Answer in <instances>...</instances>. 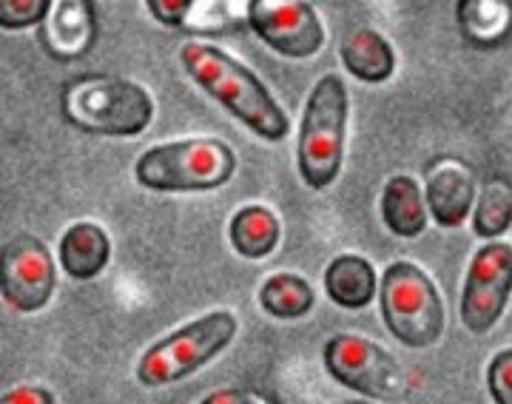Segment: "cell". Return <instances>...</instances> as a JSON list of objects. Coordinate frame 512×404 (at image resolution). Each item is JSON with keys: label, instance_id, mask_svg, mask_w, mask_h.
<instances>
[{"label": "cell", "instance_id": "1", "mask_svg": "<svg viewBox=\"0 0 512 404\" xmlns=\"http://www.w3.org/2000/svg\"><path fill=\"white\" fill-rule=\"evenodd\" d=\"M180 57L194 83L214 100H220L225 109L256 131L262 140L276 143L288 134V114L245 63H239L211 43H185Z\"/></svg>", "mask_w": 512, "mask_h": 404}, {"label": "cell", "instance_id": "2", "mask_svg": "<svg viewBox=\"0 0 512 404\" xmlns=\"http://www.w3.org/2000/svg\"><path fill=\"white\" fill-rule=\"evenodd\" d=\"M63 117L74 129L103 137H137L154 120L151 94L123 77L83 74L60 92Z\"/></svg>", "mask_w": 512, "mask_h": 404}, {"label": "cell", "instance_id": "3", "mask_svg": "<svg viewBox=\"0 0 512 404\" xmlns=\"http://www.w3.org/2000/svg\"><path fill=\"white\" fill-rule=\"evenodd\" d=\"M348 129V86L339 74H325L313 86L299 129V174L308 188H328L342 168Z\"/></svg>", "mask_w": 512, "mask_h": 404}, {"label": "cell", "instance_id": "4", "mask_svg": "<svg viewBox=\"0 0 512 404\" xmlns=\"http://www.w3.org/2000/svg\"><path fill=\"white\" fill-rule=\"evenodd\" d=\"M237 171L234 148L214 137L177 140L148 148L137 160V183L151 191H211Z\"/></svg>", "mask_w": 512, "mask_h": 404}, {"label": "cell", "instance_id": "5", "mask_svg": "<svg viewBox=\"0 0 512 404\" xmlns=\"http://www.w3.org/2000/svg\"><path fill=\"white\" fill-rule=\"evenodd\" d=\"M234 336H237L234 313H205L197 322L151 345L137 365V379L146 387L177 385L191 373L205 368L214 356H220Z\"/></svg>", "mask_w": 512, "mask_h": 404}, {"label": "cell", "instance_id": "6", "mask_svg": "<svg viewBox=\"0 0 512 404\" xmlns=\"http://www.w3.org/2000/svg\"><path fill=\"white\" fill-rule=\"evenodd\" d=\"M379 302L387 331L407 348H430L441 339L444 302L419 265L393 262L382 276Z\"/></svg>", "mask_w": 512, "mask_h": 404}, {"label": "cell", "instance_id": "7", "mask_svg": "<svg viewBox=\"0 0 512 404\" xmlns=\"http://www.w3.org/2000/svg\"><path fill=\"white\" fill-rule=\"evenodd\" d=\"M325 368L339 382L370 399L399 402L410 393V376L379 345L365 336L339 333L325 345Z\"/></svg>", "mask_w": 512, "mask_h": 404}, {"label": "cell", "instance_id": "8", "mask_svg": "<svg viewBox=\"0 0 512 404\" xmlns=\"http://www.w3.org/2000/svg\"><path fill=\"white\" fill-rule=\"evenodd\" d=\"M245 18L276 55L302 60L325 46V26L305 0H248Z\"/></svg>", "mask_w": 512, "mask_h": 404}, {"label": "cell", "instance_id": "9", "mask_svg": "<svg viewBox=\"0 0 512 404\" xmlns=\"http://www.w3.org/2000/svg\"><path fill=\"white\" fill-rule=\"evenodd\" d=\"M512 294V245L490 242L478 248L470 262L464 294H461V322L470 333H487L495 328Z\"/></svg>", "mask_w": 512, "mask_h": 404}, {"label": "cell", "instance_id": "10", "mask_svg": "<svg viewBox=\"0 0 512 404\" xmlns=\"http://www.w3.org/2000/svg\"><path fill=\"white\" fill-rule=\"evenodd\" d=\"M3 299L20 313H35L55 294L57 271L49 248L32 234H18L3 245Z\"/></svg>", "mask_w": 512, "mask_h": 404}, {"label": "cell", "instance_id": "11", "mask_svg": "<svg viewBox=\"0 0 512 404\" xmlns=\"http://www.w3.org/2000/svg\"><path fill=\"white\" fill-rule=\"evenodd\" d=\"M424 202L433 220L458 228L476 202V177L456 157H439L424 171Z\"/></svg>", "mask_w": 512, "mask_h": 404}, {"label": "cell", "instance_id": "12", "mask_svg": "<svg viewBox=\"0 0 512 404\" xmlns=\"http://www.w3.org/2000/svg\"><path fill=\"white\" fill-rule=\"evenodd\" d=\"M43 49L55 60H80L97 40V6L92 0H57L40 26Z\"/></svg>", "mask_w": 512, "mask_h": 404}, {"label": "cell", "instance_id": "13", "mask_svg": "<svg viewBox=\"0 0 512 404\" xmlns=\"http://www.w3.org/2000/svg\"><path fill=\"white\" fill-rule=\"evenodd\" d=\"M111 259L109 234L94 222H77L60 239V268L72 279H94Z\"/></svg>", "mask_w": 512, "mask_h": 404}, {"label": "cell", "instance_id": "14", "mask_svg": "<svg viewBox=\"0 0 512 404\" xmlns=\"http://www.w3.org/2000/svg\"><path fill=\"white\" fill-rule=\"evenodd\" d=\"M382 220L396 237H419L427 228V202L419 183L407 174L390 177L382 191Z\"/></svg>", "mask_w": 512, "mask_h": 404}, {"label": "cell", "instance_id": "15", "mask_svg": "<svg viewBox=\"0 0 512 404\" xmlns=\"http://www.w3.org/2000/svg\"><path fill=\"white\" fill-rule=\"evenodd\" d=\"M325 291L342 308L350 311L367 308L376 296V271L365 257L356 254L336 257L325 271Z\"/></svg>", "mask_w": 512, "mask_h": 404}, {"label": "cell", "instance_id": "16", "mask_svg": "<svg viewBox=\"0 0 512 404\" xmlns=\"http://www.w3.org/2000/svg\"><path fill=\"white\" fill-rule=\"evenodd\" d=\"M342 60L348 72L365 83H384L396 69V55L387 37L373 29H356L342 43Z\"/></svg>", "mask_w": 512, "mask_h": 404}, {"label": "cell", "instance_id": "17", "mask_svg": "<svg viewBox=\"0 0 512 404\" xmlns=\"http://www.w3.org/2000/svg\"><path fill=\"white\" fill-rule=\"evenodd\" d=\"M279 237H282L279 220L265 205H245L231 220V242L242 257H271L279 245Z\"/></svg>", "mask_w": 512, "mask_h": 404}, {"label": "cell", "instance_id": "18", "mask_svg": "<svg viewBox=\"0 0 512 404\" xmlns=\"http://www.w3.org/2000/svg\"><path fill=\"white\" fill-rule=\"evenodd\" d=\"M458 23L476 46H495L512 32V3L507 0H461Z\"/></svg>", "mask_w": 512, "mask_h": 404}, {"label": "cell", "instance_id": "19", "mask_svg": "<svg viewBox=\"0 0 512 404\" xmlns=\"http://www.w3.org/2000/svg\"><path fill=\"white\" fill-rule=\"evenodd\" d=\"M313 302H316V294L308 285V279L296 274H274L259 291L262 311L276 319H299L311 311Z\"/></svg>", "mask_w": 512, "mask_h": 404}, {"label": "cell", "instance_id": "20", "mask_svg": "<svg viewBox=\"0 0 512 404\" xmlns=\"http://www.w3.org/2000/svg\"><path fill=\"white\" fill-rule=\"evenodd\" d=\"M512 222V188L504 180H490L476 200L473 225L476 234L484 239L501 237Z\"/></svg>", "mask_w": 512, "mask_h": 404}, {"label": "cell", "instance_id": "21", "mask_svg": "<svg viewBox=\"0 0 512 404\" xmlns=\"http://www.w3.org/2000/svg\"><path fill=\"white\" fill-rule=\"evenodd\" d=\"M242 26L237 3L228 0H191L185 12L183 26L191 35H228Z\"/></svg>", "mask_w": 512, "mask_h": 404}, {"label": "cell", "instance_id": "22", "mask_svg": "<svg viewBox=\"0 0 512 404\" xmlns=\"http://www.w3.org/2000/svg\"><path fill=\"white\" fill-rule=\"evenodd\" d=\"M52 0H0V26L3 29H26L49 18Z\"/></svg>", "mask_w": 512, "mask_h": 404}, {"label": "cell", "instance_id": "23", "mask_svg": "<svg viewBox=\"0 0 512 404\" xmlns=\"http://www.w3.org/2000/svg\"><path fill=\"white\" fill-rule=\"evenodd\" d=\"M487 387L495 404H512V348L501 350L487 368Z\"/></svg>", "mask_w": 512, "mask_h": 404}, {"label": "cell", "instance_id": "24", "mask_svg": "<svg viewBox=\"0 0 512 404\" xmlns=\"http://www.w3.org/2000/svg\"><path fill=\"white\" fill-rule=\"evenodd\" d=\"M200 404H274L268 396L248 390V387H225L217 393H208Z\"/></svg>", "mask_w": 512, "mask_h": 404}, {"label": "cell", "instance_id": "25", "mask_svg": "<svg viewBox=\"0 0 512 404\" xmlns=\"http://www.w3.org/2000/svg\"><path fill=\"white\" fill-rule=\"evenodd\" d=\"M188 3L191 0H151L148 3V12L160 20V23H165V26H183Z\"/></svg>", "mask_w": 512, "mask_h": 404}, {"label": "cell", "instance_id": "26", "mask_svg": "<svg viewBox=\"0 0 512 404\" xmlns=\"http://www.w3.org/2000/svg\"><path fill=\"white\" fill-rule=\"evenodd\" d=\"M0 404H55V396L46 387H15L0 399Z\"/></svg>", "mask_w": 512, "mask_h": 404}, {"label": "cell", "instance_id": "27", "mask_svg": "<svg viewBox=\"0 0 512 404\" xmlns=\"http://www.w3.org/2000/svg\"><path fill=\"white\" fill-rule=\"evenodd\" d=\"M339 404H370V402H359V399H348V402H339Z\"/></svg>", "mask_w": 512, "mask_h": 404}]
</instances>
